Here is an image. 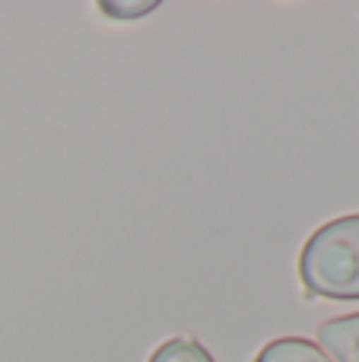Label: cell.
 Segmentation results:
<instances>
[{
	"mask_svg": "<svg viewBox=\"0 0 359 362\" xmlns=\"http://www.w3.org/2000/svg\"><path fill=\"white\" fill-rule=\"evenodd\" d=\"M156 0H146V4H99V10L105 16H114V19H137V16H146V13L156 10Z\"/></svg>",
	"mask_w": 359,
	"mask_h": 362,
	"instance_id": "5b68a950",
	"label": "cell"
},
{
	"mask_svg": "<svg viewBox=\"0 0 359 362\" xmlns=\"http://www.w3.org/2000/svg\"><path fill=\"white\" fill-rule=\"evenodd\" d=\"M254 362H331V359L322 346H315L305 337H280V340H271L254 356Z\"/></svg>",
	"mask_w": 359,
	"mask_h": 362,
	"instance_id": "3957f363",
	"label": "cell"
},
{
	"mask_svg": "<svg viewBox=\"0 0 359 362\" xmlns=\"http://www.w3.org/2000/svg\"><path fill=\"white\" fill-rule=\"evenodd\" d=\"M146 362H213V356L207 353V346H201L191 337H172L163 346H156Z\"/></svg>",
	"mask_w": 359,
	"mask_h": 362,
	"instance_id": "277c9868",
	"label": "cell"
},
{
	"mask_svg": "<svg viewBox=\"0 0 359 362\" xmlns=\"http://www.w3.org/2000/svg\"><path fill=\"white\" fill-rule=\"evenodd\" d=\"M318 344L334 362H359V312L324 321L318 327Z\"/></svg>",
	"mask_w": 359,
	"mask_h": 362,
	"instance_id": "7a4b0ae2",
	"label": "cell"
},
{
	"mask_svg": "<svg viewBox=\"0 0 359 362\" xmlns=\"http://www.w3.org/2000/svg\"><path fill=\"white\" fill-rule=\"evenodd\" d=\"M299 280L322 299H359V213L337 216L312 232L299 255Z\"/></svg>",
	"mask_w": 359,
	"mask_h": 362,
	"instance_id": "6da1fadb",
	"label": "cell"
}]
</instances>
